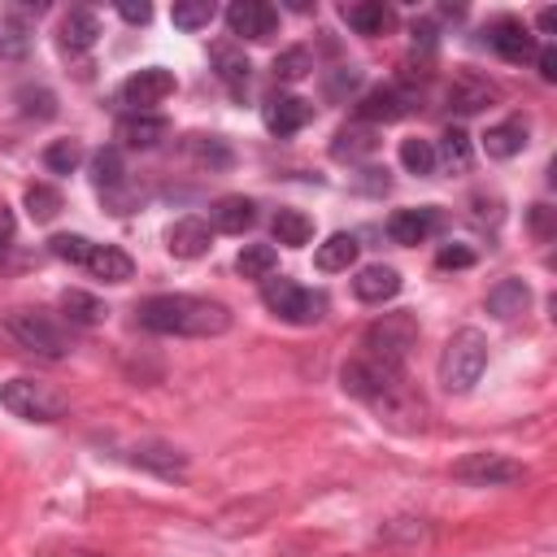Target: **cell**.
<instances>
[{"instance_id": "obj_19", "label": "cell", "mask_w": 557, "mask_h": 557, "mask_svg": "<svg viewBox=\"0 0 557 557\" xmlns=\"http://www.w3.org/2000/svg\"><path fill=\"white\" fill-rule=\"evenodd\" d=\"M352 292H357L361 305H383V300H392L400 292V274L392 265H383V261L361 265L357 278H352Z\"/></svg>"}, {"instance_id": "obj_22", "label": "cell", "mask_w": 557, "mask_h": 557, "mask_svg": "<svg viewBox=\"0 0 557 557\" xmlns=\"http://www.w3.org/2000/svg\"><path fill=\"white\" fill-rule=\"evenodd\" d=\"M339 17L357 30V35H387L396 26V13L383 4V0H357V4H344Z\"/></svg>"}, {"instance_id": "obj_4", "label": "cell", "mask_w": 557, "mask_h": 557, "mask_svg": "<svg viewBox=\"0 0 557 557\" xmlns=\"http://www.w3.org/2000/svg\"><path fill=\"white\" fill-rule=\"evenodd\" d=\"M261 300H265V309H270L274 318H283V322H292V326H313V322H322V313H326V296H322V292L300 287V283H292V278H283V274L261 278Z\"/></svg>"}, {"instance_id": "obj_1", "label": "cell", "mask_w": 557, "mask_h": 557, "mask_svg": "<svg viewBox=\"0 0 557 557\" xmlns=\"http://www.w3.org/2000/svg\"><path fill=\"white\" fill-rule=\"evenodd\" d=\"M139 326L157 331V335H222L231 326V309L222 300L209 296H187V292H165V296H148L139 309Z\"/></svg>"}, {"instance_id": "obj_35", "label": "cell", "mask_w": 557, "mask_h": 557, "mask_svg": "<svg viewBox=\"0 0 557 557\" xmlns=\"http://www.w3.org/2000/svg\"><path fill=\"white\" fill-rule=\"evenodd\" d=\"M26 213H30L35 222H52V218L61 213V191L48 187V183H30V187H26Z\"/></svg>"}, {"instance_id": "obj_17", "label": "cell", "mask_w": 557, "mask_h": 557, "mask_svg": "<svg viewBox=\"0 0 557 557\" xmlns=\"http://www.w3.org/2000/svg\"><path fill=\"white\" fill-rule=\"evenodd\" d=\"M96 39H100V13L96 9H70L61 17V30H57L61 52H87Z\"/></svg>"}, {"instance_id": "obj_18", "label": "cell", "mask_w": 557, "mask_h": 557, "mask_svg": "<svg viewBox=\"0 0 557 557\" xmlns=\"http://www.w3.org/2000/svg\"><path fill=\"white\" fill-rule=\"evenodd\" d=\"M83 270L91 278H100V283H126L135 274V261L113 244H91L87 257H83Z\"/></svg>"}, {"instance_id": "obj_42", "label": "cell", "mask_w": 557, "mask_h": 557, "mask_svg": "<svg viewBox=\"0 0 557 557\" xmlns=\"http://www.w3.org/2000/svg\"><path fill=\"white\" fill-rule=\"evenodd\" d=\"M435 265H440V270H466V265H474V248H466V244H444V248L435 252Z\"/></svg>"}, {"instance_id": "obj_49", "label": "cell", "mask_w": 557, "mask_h": 557, "mask_svg": "<svg viewBox=\"0 0 557 557\" xmlns=\"http://www.w3.org/2000/svg\"><path fill=\"white\" fill-rule=\"evenodd\" d=\"M4 261H9V248H4V244H0V265H4Z\"/></svg>"}, {"instance_id": "obj_30", "label": "cell", "mask_w": 557, "mask_h": 557, "mask_svg": "<svg viewBox=\"0 0 557 557\" xmlns=\"http://www.w3.org/2000/svg\"><path fill=\"white\" fill-rule=\"evenodd\" d=\"M61 313H65V322H74V326H96V322L104 318V305H100L91 292L70 287V292H61Z\"/></svg>"}, {"instance_id": "obj_14", "label": "cell", "mask_w": 557, "mask_h": 557, "mask_svg": "<svg viewBox=\"0 0 557 557\" xmlns=\"http://www.w3.org/2000/svg\"><path fill=\"white\" fill-rule=\"evenodd\" d=\"M435 226H440L435 205H426V209H396V213L387 218V235H392V244H405V248L431 239Z\"/></svg>"}, {"instance_id": "obj_29", "label": "cell", "mask_w": 557, "mask_h": 557, "mask_svg": "<svg viewBox=\"0 0 557 557\" xmlns=\"http://www.w3.org/2000/svg\"><path fill=\"white\" fill-rule=\"evenodd\" d=\"M91 183H96L104 196H113V191L126 183V165H122V148H117V144H109V148H100V152L91 157Z\"/></svg>"}, {"instance_id": "obj_48", "label": "cell", "mask_w": 557, "mask_h": 557, "mask_svg": "<svg viewBox=\"0 0 557 557\" xmlns=\"http://www.w3.org/2000/svg\"><path fill=\"white\" fill-rule=\"evenodd\" d=\"M65 557H104V553H87V548H70Z\"/></svg>"}, {"instance_id": "obj_27", "label": "cell", "mask_w": 557, "mask_h": 557, "mask_svg": "<svg viewBox=\"0 0 557 557\" xmlns=\"http://www.w3.org/2000/svg\"><path fill=\"white\" fill-rule=\"evenodd\" d=\"M357 235H348V231H339V235H331L326 244H318V252H313V265L322 270V274H339V270H348L352 261H357Z\"/></svg>"}, {"instance_id": "obj_10", "label": "cell", "mask_w": 557, "mask_h": 557, "mask_svg": "<svg viewBox=\"0 0 557 557\" xmlns=\"http://www.w3.org/2000/svg\"><path fill=\"white\" fill-rule=\"evenodd\" d=\"M226 30L239 39H270L278 30V9L265 0H235L226 9Z\"/></svg>"}, {"instance_id": "obj_47", "label": "cell", "mask_w": 557, "mask_h": 557, "mask_svg": "<svg viewBox=\"0 0 557 557\" xmlns=\"http://www.w3.org/2000/svg\"><path fill=\"white\" fill-rule=\"evenodd\" d=\"M553 22H557V13H553V9H540V17H535L540 35H553Z\"/></svg>"}, {"instance_id": "obj_37", "label": "cell", "mask_w": 557, "mask_h": 557, "mask_svg": "<svg viewBox=\"0 0 557 557\" xmlns=\"http://www.w3.org/2000/svg\"><path fill=\"white\" fill-rule=\"evenodd\" d=\"M400 165L409 174H431L435 170V144L431 139H400Z\"/></svg>"}, {"instance_id": "obj_7", "label": "cell", "mask_w": 557, "mask_h": 557, "mask_svg": "<svg viewBox=\"0 0 557 557\" xmlns=\"http://www.w3.org/2000/svg\"><path fill=\"white\" fill-rule=\"evenodd\" d=\"M453 479L470 483V487H509V483L522 479V466L513 457H505V453L479 448V453H466V457L453 461Z\"/></svg>"}, {"instance_id": "obj_28", "label": "cell", "mask_w": 557, "mask_h": 557, "mask_svg": "<svg viewBox=\"0 0 557 557\" xmlns=\"http://www.w3.org/2000/svg\"><path fill=\"white\" fill-rule=\"evenodd\" d=\"M374 148H379V135H374V126L357 122V126H344V131L335 135V144H331V157H335V161H361V157H370Z\"/></svg>"}, {"instance_id": "obj_40", "label": "cell", "mask_w": 557, "mask_h": 557, "mask_svg": "<svg viewBox=\"0 0 557 557\" xmlns=\"http://www.w3.org/2000/svg\"><path fill=\"white\" fill-rule=\"evenodd\" d=\"M87 248H91L87 235H52V239H48V252L61 257V261H70V265H83Z\"/></svg>"}, {"instance_id": "obj_36", "label": "cell", "mask_w": 557, "mask_h": 557, "mask_svg": "<svg viewBox=\"0 0 557 557\" xmlns=\"http://www.w3.org/2000/svg\"><path fill=\"white\" fill-rule=\"evenodd\" d=\"M309 70H313V52L309 48H283L274 57V78H283V83H300Z\"/></svg>"}, {"instance_id": "obj_45", "label": "cell", "mask_w": 557, "mask_h": 557, "mask_svg": "<svg viewBox=\"0 0 557 557\" xmlns=\"http://www.w3.org/2000/svg\"><path fill=\"white\" fill-rule=\"evenodd\" d=\"M117 13H122L131 26H144V22L152 17V4H144V0H139V4H131V0H126V4H117Z\"/></svg>"}, {"instance_id": "obj_20", "label": "cell", "mask_w": 557, "mask_h": 557, "mask_svg": "<svg viewBox=\"0 0 557 557\" xmlns=\"http://www.w3.org/2000/svg\"><path fill=\"white\" fill-rule=\"evenodd\" d=\"M444 100H448V109H457V113H479V109H487V104L496 100V87H492L487 78H479V74H457V78L448 83Z\"/></svg>"}, {"instance_id": "obj_24", "label": "cell", "mask_w": 557, "mask_h": 557, "mask_svg": "<svg viewBox=\"0 0 557 557\" xmlns=\"http://www.w3.org/2000/svg\"><path fill=\"white\" fill-rule=\"evenodd\" d=\"M522 148H527V122H522V117L496 122V126H487V135H483V152H487L492 161H509V157H518Z\"/></svg>"}, {"instance_id": "obj_13", "label": "cell", "mask_w": 557, "mask_h": 557, "mask_svg": "<svg viewBox=\"0 0 557 557\" xmlns=\"http://www.w3.org/2000/svg\"><path fill=\"white\" fill-rule=\"evenodd\" d=\"M170 135V122L161 113H122L113 126V139L122 148H157Z\"/></svg>"}, {"instance_id": "obj_21", "label": "cell", "mask_w": 557, "mask_h": 557, "mask_svg": "<svg viewBox=\"0 0 557 557\" xmlns=\"http://www.w3.org/2000/svg\"><path fill=\"white\" fill-rule=\"evenodd\" d=\"M131 461L144 466V470H152V474H161V479H183L187 474V457L178 448H170V444H157V440L135 444L131 448Z\"/></svg>"}, {"instance_id": "obj_2", "label": "cell", "mask_w": 557, "mask_h": 557, "mask_svg": "<svg viewBox=\"0 0 557 557\" xmlns=\"http://www.w3.org/2000/svg\"><path fill=\"white\" fill-rule=\"evenodd\" d=\"M483 370H487V335L474 331V326L453 331V339L444 344L440 366H435L440 387L453 392V396H461V392H470L483 379Z\"/></svg>"}, {"instance_id": "obj_25", "label": "cell", "mask_w": 557, "mask_h": 557, "mask_svg": "<svg viewBox=\"0 0 557 557\" xmlns=\"http://www.w3.org/2000/svg\"><path fill=\"white\" fill-rule=\"evenodd\" d=\"M527 305H531V287H527L522 278H500V283L487 292V313L500 318V322L527 313Z\"/></svg>"}, {"instance_id": "obj_38", "label": "cell", "mask_w": 557, "mask_h": 557, "mask_svg": "<svg viewBox=\"0 0 557 557\" xmlns=\"http://www.w3.org/2000/svg\"><path fill=\"white\" fill-rule=\"evenodd\" d=\"M213 4L209 0H183V4H174L170 9V22L178 26V30H200V26H209L213 22Z\"/></svg>"}, {"instance_id": "obj_41", "label": "cell", "mask_w": 557, "mask_h": 557, "mask_svg": "<svg viewBox=\"0 0 557 557\" xmlns=\"http://www.w3.org/2000/svg\"><path fill=\"white\" fill-rule=\"evenodd\" d=\"M527 226H531V235H535L540 244L553 239V235H557V209H553V205H531Z\"/></svg>"}, {"instance_id": "obj_44", "label": "cell", "mask_w": 557, "mask_h": 557, "mask_svg": "<svg viewBox=\"0 0 557 557\" xmlns=\"http://www.w3.org/2000/svg\"><path fill=\"white\" fill-rule=\"evenodd\" d=\"M535 65H540V78H544V83H557V48H553V44H544V48L535 52Z\"/></svg>"}, {"instance_id": "obj_34", "label": "cell", "mask_w": 557, "mask_h": 557, "mask_svg": "<svg viewBox=\"0 0 557 557\" xmlns=\"http://www.w3.org/2000/svg\"><path fill=\"white\" fill-rule=\"evenodd\" d=\"M78 161H83V144H78V139H52V144L44 148V165H48L52 174H74Z\"/></svg>"}, {"instance_id": "obj_12", "label": "cell", "mask_w": 557, "mask_h": 557, "mask_svg": "<svg viewBox=\"0 0 557 557\" xmlns=\"http://www.w3.org/2000/svg\"><path fill=\"white\" fill-rule=\"evenodd\" d=\"M409 104H413V96H409L400 83H379V87H370V91L357 100V117H361L366 126H374V122H396V117L409 113Z\"/></svg>"}, {"instance_id": "obj_11", "label": "cell", "mask_w": 557, "mask_h": 557, "mask_svg": "<svg viewBox=\"0 0 557 557\" xmlns=\"http://www.w3.org/2000/svg\"><path fill=\"white\" fill-rule=\"evenodd\" d=\"M309 117H313V104L292 91H270L261 104V122L270 135H296L300 126H309Z\"/></svg>"}, {"instance_id": "obj_16", "label": "cell", "mask_w": 557, "mask_h": 557, "mask_svg": "<svg viewBox=\"0 0 557 557\" xmlns=\"http://www.w3.org/2000/svg\"><path fill=\"white\" fill-rule=\"evenodd\" d=\"M209 239H213V231H209L205 218H178V222L165 231V248H170L174 257H183V261L205 257V252H209Z\"/></svg>"}, {"instance_id": "obj_31", "label": "cell", "mask_w": 557, "mask_h": 557, "mask_svg": "<svg viewBox=\"0 0 557 557\" xmlns=\"http://www.w3.org/2000/svg\"><path fill=\"white\" fill-rule=\"evenodd\" d=\"M187 157L196 161V165H205V170H226L235 157H231V148L218 139V135H187Z\"/></svg>"}, {"instance_id": "obj_6", "label": "cell", "mask_w": 557, "mask_h": 557, "mask_svg": "<svg viewBox=\"0 0 557 557\" xmlns=\"http://www.w3.org/2000/svg\"><path fill=\"white\" fill-rule=\"evenodd\" d=\"M0 405L22 422H57L70 409V400L52 383H39V379H9L0 387Z\"/></svg>"}, {"instance_id": "obj_15", "label": "cell", "mask_w": 557, "mask_h": 557, "mask_svg": "<svg viewBox=\"0 0 557 557\" xmlns=\"http://www.w3.org/2000/svg\"><path fill=\"white\" fill-rule=\"evenodd\" d=\"M209 61H213L218 78H222L235 96H244V87H248V78H252V61L244 57V48L231 44V39H218V44L209 48Z\"/></svg>"}, {"instance_id": "obj_5", "label": "cell", "mask_w": 557, "mask_h": 557, "mask_svg": "<svg viewBox=\"0 0 557 557\" xmlns=\"http://www.w3.org/2000/svg\"><path fill=\"white\" fill-rule=\"evenodd\" d=\"M413 344H418V318L405 313V309L374 318V322L366 326V335H361L366 357H374V361H383V366H392V370L405 366V357L413 352Z\"/></svg>"}, {"instance_id": "obj_43", "label": "cell", "mask_w": 557, "mask_h": 557, "mask_svg": "<svg viewBox=\"0 0 557 557\" xmlns=\"http://www.w3.org/2000/svg\"><path fill=\"white\" fill-rule=\"evenodd\" d=\"M357 83H361L357 70H335V74L326 78V96H331V100H344L348 91H357Z\"/></svg>"}, {"instance_id": "obj_33", "label": "cell", "mask_w": 557, "mask_h": 557, "mask_svg": "<svg viewBox=\"0 0 557 557\" xmlns=\"http://www.w3.org/2000/svg\"><path fill=\"white\" fill-rule=\"evenodd\" d=\"M274 265H278L274 244H244V252L235 257V270H239L244 278H270Z\"/></svg>"}, {"instance_id": "obj_32", "label": "cell", "mask_w": 557, "mask_h": 557, "mask_svg": "<svg viewBox=\"0 0 557 557\" xmlns=\"http://www.w3.org/2000/svg\"><path fill=\"white\" fill-rule=\"evenodd\" d=\"M470 157H474L470 135H466L461 126H448V131L440 135V144H435V161H444L448 170H466V165H470Z\"/></svg>"}, {"instance_id": "obj_26", "label": "cell", "mask_w": 557, "mask_h": 557, "mask_svg": "<svg viewBox=\"0 0 557 557\" xmlns=\"http://www.w3.org/2000/svg\"><path fill=\"white\" fill-rule=\"evenodd\" d=\"M270 235H274V244H283V248H305V244L313 239V218L300 213V209H278L274 222H270Z\"/></svg>"}, {"instance_id": "obj_23", "label": "cell", "mask_w": 557, "mask_h": 557, "mask_svg": "<svg viewBox=\"0 0 557 557\" xmlns=\"http://www.w3.org/2000/svg\"><path fill=\"white\" fill-rule=\"evenodd\" d=\"M209 222H213V231H222V235H244V231L257 222V205H252L248 196H222V200H213Z\"/></svg>"}, {"instance_id": "obj_3", "label": "cell", "mask_w": 557, "mask_h": 557, "mask_svg": "<svg viewBox=\"0 0 557 557\" xmlns=\"http://www.w3.org/2000/svg\"><path fill=\"white\" fill-rule=\"evenodd\" d=\"M0 335L13 339L22 352H35V357H65L70 352V335L61 322H52L48 313H35V309H13L4 322H0Z\"/></svg>"}, {"instance_id": "obj_9", "label": "cell", "mask_w": 557, "mask_h": 557, "mask_svg": "<svg viewBox=\"0 0 557 557\" xmlns=\"http://www.w3.org/2000/svg\"><path fill=\"white\" fill-rule=\"evenodd\" d=\"M483 35H487L492 52H496L500 61H509V65H522V61H531V57L540 52L535 35H531V30H527L518 17H492Z\"/></svg>"}, {"instance_id": "obj_8", "label": "cell", "mask_w": 557, "mask_h": 557, "mask_svg": "<svg viewBox=\"0 0 557 557\" xmlns=\"http://www.w3.org/2000/svg\"><path fill=\"white\" fill-rule=\"evenodd\" d=\"M117 96H122V104H131L135 113H148L152 104H161L165 96H174V74H170L165 65H144V70H135V74L117 87Z\"/></svg>"}, {"instance_id": "obj_39", "label": "cell", "mask_w": 557, "mask_h": 557, "mask_svg": "<svg viewBox=\"0 0 557 557\" xmlns=\"http://www.w3.org/2000/svg\"><path fill=\"white\" fill-rule=\"evenodd\" d=\"M17 104H22L26 117H39V122H48L57 113V96L48 87H22L17 91Z\"/></svg>"}, {"instance_id": "obj_46", "label": "cell", "mask_w": 557, "mask_h": 557, "mask_svg": "<svg viewBox=\"0 0 557 557\" xmlns=\"http://www.w3.org/2000/svg\"><path fill=\"white\" fill-rule=\"evenodd\" d=\"M13 226H17V222H13V213L0 205V244H4V239H13Z\"/></svg>"}]
</instances>
